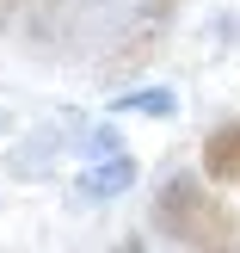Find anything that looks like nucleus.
Here are the masks:
<instances>
[{"label":"nucleus","mask_w":240,"mask_h":253,"mask_svg":"<svg viewBox=\"0 0 240 253\" xmlns=\"http://www.w3.org/2000/svg\"><path fill=\"white\" fill-rule=\"evenodd\" d=\"M154 229L179 247H197V253H216V247L240 241L234 210L209 192V179H191V173H172L154 192Z\"/></svg>","instance_id":"nucleus-1"},{"label":"nucleus","mask_w":240,"mask_h":253,"mask_svg":"<svg viewBox=\"0 0 240 253\" xmlns=\"http://www.w3.org/2000/svg\"><path fill=\"white\" fill-rule=\"evenodd\" d=\"M130 185H136V161L117 148V155L93 161V167L80 173V185H74V192H80V198H93V204H111V198H123Z\"/></svg>","instance_id":"nucleus-2"},{"label":"nucleus","mask_w":240,"mask_h":253,"mask_svg":"<svg viewBox=\"0 0 240 253\" xmlns=\"http://www.w3.org/2000/svg\"><path fill=\"white\" fill-rule=\"evenodd\" d=\"M204 179L209 185H234L240 179V118L216 124V130L204 136Z\"/></svg>","instance_id":"nucleus-3"},{"label":"nucleus","mask_w":240,"mask_h":253,"mask_svg":"<svg viewBox=\"0 0 240 253\" xmlns=\"http://www.w3.org/2000/svg\"><path fill=\"white\" fill-rule=\"evenodd\" d=\"M62 148H68V136H62V130H43V136H31V142H25L19 155L6 161V167H12V173H19V179H25V173H37V167H49V161H56Z\"/></svg>","instance_id":"nucleus-4"},{"label":"nucleus","mask_w":240,"mask_h":253,"mask_svg":"<svg viewBox=\"0 0 240 253\" xmlns=\"http://www.w3.org/2000/svg\"><path fill=\"white\" fill-rule=\"evenodd\" d=\"M111 105H117V111H142V118H172L179 99H172L167 86H136V93H117Z\"/></svg>","instance_id":"nucleus-5"},{"label":"nucleus","mask_w":240,"mask_h":253,"mask_svg":"<svg viewBox=\"0 0 240 253\" xmlns=\"http://www.w3.org/2000/svg\"><path fill=\"white\" fill-rule=\"evenodd\" d=\"M19 6H25V0H0V31H6L12 19H19Z\"/></svg>","instance_id":"nucleus-6"},{"label":"nucleus","mask_w":240,"mask_h":253,"mask_svg":"<svg viewBox=\"0 0 240 253\" xmlns=\"http://www.w3.org/2000/svg\"><path fill=\"white\" fill-rule=\"evenodd\" d=\"M111 253H148V247H142V235H130V241H117Z\"/></svg>","instance_id":"nucleus-7"},{"label":"nucleus","mask_w":240,"mask_h":253,"mask_svg":"<svg viewBox=\"0 0 240 253\" xmlns=\"http://www.w3.org/2000/svg\"><path fill=\"white\" fill-rule=\"evenodd\" d=\"M6 130H12V111H6V105H0V136H6Z\"/></svg>","instance_id":"nucleus-8"}]
</instances>
